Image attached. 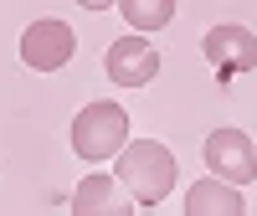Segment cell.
Listing matches in <instances>:
<instances>
[{"instance_id": "1", "label": "cell", "mask_w": 257, "mask_h": 216, "mask_svg": "<svg viewBox=\"0 0 257 216\" xmlns=\"http://www.w3.org/2000/svg\"><path fill=\"white\" fill-rule=\"evenodd\" d=\"M113 175L123 180V190L134 196V206H160L175 185V155L160 139H128L113 155Z\"/></svg>"}, {"instance_id": "2", "label": "cell", "mask_w": 257, "mask_h": 216, "mask_svg": "<svg viewBox=\"0 0 257 216\" xmlns=\"http://www.w3.org/2000/svg\"><path fill=\"white\" fill-rule=\"evenodd\" d=\"M123 144H128V114L118 103H108V98L88 103L72 119V149H77V160H113Z\"/></svg>"}, {"instance_id": "3", "label": "cell", "mask_w": 257, "mask_h": 216, "mask_svg": "<svg viewBox=\"0 0 257 216\" xmlns=\"http://www.w3.org/2000/svg\"><path fill=\"white\" fill-rule=\"evenodd\" d=\"M77 52V36L67 21H31L26 36H21V62H26L31 72H57V67H67Z\"/></svg>"}, {"instance_id": "4", "label": "cell", "mask_w": 257, "mask_h": 216, "mask_svg": "<svg viewBox=\"0 0 257 216\" xmlns=\"http://www.w3.org/2000/svg\"><path fill=\"white\" fill-rule=\"evenodd\" d=\"M206 165H211V175H221L231 185H252V175H257V144L242 134V129H211L206 134Z\"/></svg>"}, {"instance_id": "5", "label": "cell", "mask_w": 257, "mask_h": 216, "mask_svg": "<svg viewBox=\"0 0 257 216\" xmlns=\"http://www.w3.org/2000/svg\"><path fill=\"white\" fill-rule=\"evenodd\" d=\"M103 67H108V82H118V88H144V82L160 77V52L144 31H134V36H118L108 47Z\"/></svg>"}, {"instance_id": "6", "label": "cell", "mask_w": 257, "mask_h": 216, "mask_svg": "<svg viewBox=\"0 0 257 216\" xmlns=\"http://www.w3.org/2000/svg\"><path fill=\"white\" fill-rule=\"evenodd\" d=\"M201 52H206V62L221 77H242V72L257 67V36L247 26H211L206 41H201Z\"/></svg>"}, {"instance_id": "7", "label": "cell", "mask_w": 257, "mask_h": 216, "mask_svg": "<svg viewBox=\"0 0 257 216\" xmlns=\"http://www.w3.org/2000/svg\"><path fill=\"white\" fill-rule=\"evenodd\" d=\"M134 196L123 190L118 175H88L77 190H72V211L77 216H128Z\"/></svg>"}, {"instance_id": "8", "label": "cell", "mask_w": 257, "mask_h": 216, "mask_svg": "<svg viewBox=\"0 0 257 216\" xmlns=\"http://www.w3.org/2000/svg\"><path fill=\"white\" fill-rule=\"evenodd\" d=\"M185 216H242L247 211V201H242V185H231V180H221V175H206V180H196L185 190Z\"/></svg>"}, {"instance_id": "9", "label": "cell", "mask_w": 257, "mask_h": 216, "mask_svg": "<svg viewBox=\"0 0 257 216\" xmlns=\"http://www.w3.org/2000/svg\"><path fill=\"white\" fill-rule=\"evenodd\" d=\"M118 11L128 21V31H144V36H155L170 26V16H175V0H118Z\"/></svg>"}, {"instance_id": "10", "label": "cell", "mask_w": 257, "mask_h": 216, "mask_svg": "<svg viewBox=\"0 0 257 216\" xmlns=\"http://www.w3.org/2000/svg\"><path fill=\"white\" fill-rule=\"evenodd\" d=\"M82 11H108V6H118V0H77Z\"/></svg>"}]
</instances>
